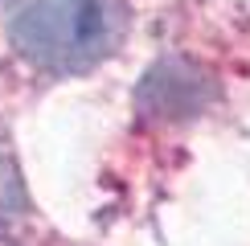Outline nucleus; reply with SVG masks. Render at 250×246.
<instances>
[{"instance_id":"nucleus-2","label":"nucleus","mask_w":250,"mask_h":246,"mask_svg":"<svg viewBox=\"0 0 250 246\" xmlns=\"http://www.w3.org/2000/svg\"><path fill=\"white\" fill-rule=\"evenodd\" d=\"M213 86L189 62H160L140 86V107L152 119H189L209 102Z\"/></svg>"},{"instance_id":"nucleus-3","label":"nucleus","mask_w":250,"mask_h":246,"mask_svg":"<svg viewBox=\"0 0 250 246\" xmlns=\"http://www.w3.org/2000/svg\"><path fill=\"white\" fill-rule=\"evenodd\" d=\"M21 209H25V193H21L13 168H4V164H0V230L17 222Z\"/></svg>"},{"instance_id":"nucleus-1","label":"nucleus","mask_w":250,"mask_h":246,"mask_svg":"<svg viewBox=\"0 0 250 246\" xmlns=\"http://www.w3.org/2000/svg\"><path fill=\"white\" fill-rule=\"evenodd\" d=\"M127 17L119 0H25L13 17V45L54 74H78L115 54Z\"/></svg>"}]
</instances>
